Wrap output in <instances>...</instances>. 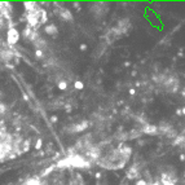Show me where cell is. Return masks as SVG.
Segmentation results:
<instances>
[{
    "mask_svg": "<svg viewBox=\"0 0 185 185\" xmlns=\"http://www.w3.org/2000/svg\"><path fill=\"white\" fill-rule=\"evenodd\" d=\"M129 155H131V149L129 148L117 149V150L110 151L109 154L102 157L100 159V166L109 168V170H118V168L124 167V164L129 159Z\"/></svg>",
    "mask_w": 185,
    "mask_h": 185,
    "instance_id": "6da1fadb",
    "label": "cell"
}]
</instances>
